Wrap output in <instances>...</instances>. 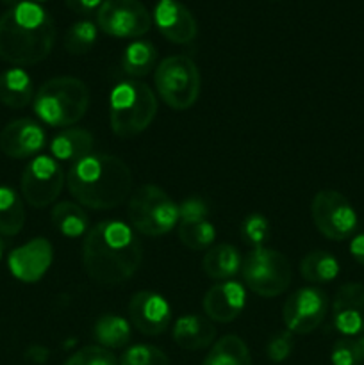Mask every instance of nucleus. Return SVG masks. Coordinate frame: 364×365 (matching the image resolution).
I'll list each match as a JSON object with an SVG mask.
<instances>
[{
    "mask_svg": "<svg viewBox=\"0 0 364 365\" xmlns=\"http://www.w3.org/2000/svg\"><path fill=\"white\" fill-rule=\"evenodd\" d=\"M141 259V242L123 221H100L86 234L82 266L86 274L102 287H114L134 277Z\"/></svg>",
    "mask_w": 364,
    "mask_h": 365,
    "instance_id": "obj_1",
    "label": "nucleus"
},
{
    "mask_svg": "<svg viewBox=\"0 0 364 365\" xmlns=\"http://www.w3.org/2000/svg\"><path fill=\"white\" fill-rule=\"evenodd\" d=\"M56 43L52 16L36 2H20L0 16V59L32 66L50 56Z\"/></svg>",
    "mask_w": 364,
    "mask_h": 365,
    "instance_id": "obj_2",
    "label": "nucleus"
},
{
    "mask_svg": "<svg viewBox=\"0 0 364 365\" xmlns=\"http://www.w3.org/2000/svg\"><path fill=\"white\" fill-rule=\"evenodd\" d=\"M70 195L79 205L95 210L116 209L132 195V173L120 157L96 153L71 164L66 175Z\"/></svg>",
    "mask_w": 364,
    "mask_h": 365,
    "instance_id": "obj_3",
    "label": "nucleus"
},
{
    "mask_svg": "<svg viewBox=\"0 0 364 365\" xmlns=\"http://www.w3.org/2000/svg\"><path fill=\"white\" fill-rule=\"evenodd\" d=\"M89 89L81 78L54 77L34 96V113L50 127H71L86 116Z\"/></svg>",
    "mask_w": 364,
    "mask_h": 365,
    "instance_id": "obj_4",
    "label": "nucleus"
},
{
    "mask_svg": "<svg viewBox=\"0 0 364 365\" xmlns=\"http://www.w3.org/2000/svg\"><path fill=\"white\" fill-rule=\"evenodd\" d=\"M157 113L152 89L139 81L120 82L111 93L109 120L118 138H134L150 127Z\"/></svg>",
    "mask_w": 364,
    "mask_h": 365,
    "instance_id": "obj_5",
    "label": "nucleus"
},
{
    "mask_svg": "<svg viewBox=\"0 0 364 365\" xmlns=\"http://www.w3.org/2000/svg\"><path fill=\"white\" fill-rule=\"evenodd\" d=\"M127 214L134 230L148 237L168 234L178 225V205L153 184H145L132 192Z\"/></svg>",
    "mask_w": 364,
    "mask_h": 365,
    "instance_id": "obj_6",
    "label": "nucleus"
},
{
    "mask_svg": "<svg viewBox=\"0 0 364 365\" xmlns=\"http://www.w3.org/2000/svg\"><path fill=\"white\" fill-rule=\"evenodd\" d=\"M241 277L246 287L263 298H277L291 284V264L280 252L256 248L243 259Z\"/></svg>",
    "mask_w": 364,
    "mask_h": 365,
    "instance_id": "obj_7",
    "label": "nucleus"
},
{
    "mask_svg": "<svg viewBox=\"0 0 364 365\" xmlns=\"http://www.w3.org/2000/svg\"><path fill=\"white\" fill-rule=\"evenodd\" d=\"M156 89L161 100L175 110L195 106L200 95V71L186 56L166 57L156 68Z\"/></svg>",
    "mask_w": 364,
    "mask_h": 365,
    "instance_id": "obj_8",
    "label": "nucleus"
},
{
    "mask_svg": "<svg viewBox=\"0 0 364 365\" xmlns=\"http://www.w3.org/2000/svg\"><path fill=\"white\" fill-rule=\"evenodd\" d=\"M310 217L318 232L330 241H345L352 237L359 225L352 203L346 196L332 189L316 192L310 203Z\"/></svg>",
    "mask_w": 364,
    "mask_h": 365,
    "instance_id": "obj_9",
    "label": "nucleus"
},
{
    "mask_svg": "<svg viewBox=\"0 0 364 365\" xmlns=\"http://www.w3.org/2000/svg\"><path fill=\"white\" fill-rule=\"evenodd\" d=\"M66 184V175L56 159L39 155L27 164L21 173V196L36 209L49 207L59 198Z\"/></svg>",
    "mask_w": 364,
    "mask_h": 365,
    "instance_id": "obj_10",
    "label": "nucleus"
},
{
    "mask_svg": "<svg viewBox=\"0 0 364 365\" xmlns=\"http://www.w3.org/2000/svg\"><path fill=\"white\" fill-rule=\"evenodd\" d=\"M96 25L113 38H141L152 27V14L139 0H103Z\"/></svg>",
    "mask_w": 364,
    "mask_h": 365,
    "instance_id": "obj_11",
    "label": "nucleus"
},
{
    "mask_svg": "<svg viewBox=\"0 0 364 365\" xmlns=\"http://www.w3.org/2000/svg\"><path fill=\"white\" fill-rule=\"evenodd\" d=\"M328 312L327 292L318 287H302L293 292L282 307L285 330L295 335H307L316 330Z\"/></svg>",
    "mask_w": 364,
    "mask_h": 365,
    "instance_id": "obj_12",
    "label": "nucleus"
},
{
    "mask_svg": "<svg viewBox=\"0 0 364 365\" xmlns=\"http://www.w3.org/2000/svg\"><path fill=\"white\" fill-rule=\"evenodd\" d=\"M128 319L143 335H161L171 321V309L157 292L139 291L128 302Z\"/></svg>",
    "mask_w": 364,
    "mask_h": 365,
    "instance_id": "obj_13",
    "label": "nucleus"
},
{
    "mask_svg": "<svg viewBox=\"0 0 364 365\" xmlns=\"http://www.w3.org/2000/svg\"><path fill=\"white\" fill-rule=\"evenodd\" d=\"M54 250L45 237H36L25 242L20 248L13 250L7 259L9 271L16 280L24 284H36L45 277L52 266Z\"/></svg>",
    "mask_w": 364,
    "mask_h": 365,
    "instance_id": "obj_14",
    "label": "nucleus"
},
{
    "mask_svg": "<svg viewBox=\"0 0 364 365\" xmlns=\"http://www.w3.org/2000/svg\"><path fill=\"white\" fill-rule=\"evenodd\" d=\"M334 327L346 337L364 334V285L350 282L338 289L332 302Z\"/></svg>",
    "mask_w": 364,
    "mask_h": 365,
    "instance_id": "obj_15",
    "label": "nucleus"
},
{
    "mask_svg": "<svg viewBox=\"0 0 364 365\" xmlns=\"http://www.w3.org/2000/svg\"><path fill=\"white\" fill-rule=\"evenodd\" d=\"M45 130L29 118H20L0 132V150L11 159H27L45 148Z\"/></svg>",
    "mask_w": 364,
    "mask_h": 365,
    "instance_id": "obj_16",
    "label": "nucleus"
},
{
    "mask_svg": "<svg viewBox=\"0 0 364 365\" xmlns=\"http://www.w3.org/2000/svg\"><path fill=\"white\" fill-rule=\"evenodd\" d=\"M153 21L161 34L177 45L191 43L198 32L191 11L177 0H159L153 11Z\"/></svg>",
    "mask_w": 364,
    "mask_h": 365,
    "instance_id": "obj_17",
    "label": "nucleus"
},
{
    "mask_svg": "<svg viewBox=\"0 0 364 365\" xmlns=\"http://www.w3.org/2000/svg\"><path fill=\"white\" fill-rule=\"evenodd\" d=\"M245 303V287L234 280H223L206 292L202 307L206 316L214 323H232L243 312Z\"/></svg>",
    "mask_w": 364,
    "mask_h": 365,
    "instance_id": "obj_18",
    "label": "nucleus"
},
{
    "mask_svg": "<svg viewBox=\"0 0 364 365\" xmlns=\"http://www.w3.org/2000/svg\"><path fill=\"white\" fill-rule=\"evenodd\" d=\"M173 341L178 348L188 351H198V349L209 348L216 339V328L209 319L188 314L177 319L173 327Z\"/></svg>",
    "mask_w": 364,
    "mask_h": 365,
    "instance_id": "obj_19",
    "label": "nucleus"
},
{
    "mask_svg": "<svg viewBox=\"0 0 364 365\" xmlns=\"http://www.w3.org/2000/svg\"><path fill=\"white\" fill-rule=\"evenodd\" d=\"M50 152L54 159L75 164L91 155L93 135L86 128L68 127L52 139Z\"/></svg>",
    "mask_w": 364,
    "mask_h": 365,
    "instance_id": "obj_20",
    "label": "nucleus"
},
{
    "mask_svg": "<svg viewBox=\"0 0 364 365\" xmlns=\"http://www.w3.org/2000/svg\"><path fill=\"white\" fill-rule=\"evenodd\" d=\"M34 100L31 75L21 68H9L0 73V102L11 109H24Z\"/></svg>",
    "mask_w": 364,
    "mask_h": 365,
    "instance_id": "obj_21",
    "label": "nucleus"
},
{
    "mask_svg": "<svg viewBox=\"0 0 364 365\" xmlns=\"http://www.w3.org/2000/svg\"><path fill=\"white\" fill-rule=\"evenodd\" d=\"M243 257L232 245H216L207 250L202 269L213 280H228L241 271Z\"/></svg>",
    "mask_w": 364,
    "mask_h": 365,
    "instance_id": "obj_22",
    "label": "nucleus"
},
{
    "mask_svg": "<svg viewBox=\"0 0 364 365\" xmlns=\"http://www.w3.org/2000/svg\"><path fill=\"white\" fill-rule=\"evenodd\" d=\"M93 337L98 342L100 348H106L109 351L111 349H121L132 339L131 324L125 317L116 316V314H103L95 321Z\"/></svg>",
    "mask_w": 364,
    "mask_h": 365,
    "instance_id": "obj_23",
    "label": "nucleus"
},
{
    "mask_svg": "<svg viewBox=\"0 0 364 365\" xmlns=\"http://www.w3.org/2000/svg\"><path fill=\"white\" fill-rule=\"evenodd\" d=\"M54 227L64 235V237L77 239L82 234H88L89 217L79 203L74 202H59L54 205L50 212Z\"/></svg>",
    "mask_w": 364,
    "mask_h": 365,
    "instance_id": "obj_24",
    "label": "nucleus"
},
{
    "mask_svg": "<svg viewBox=\"0 0 364 365\" xmlns=\"http://www.w3.org/2000/svg\"><path fill=\"white\" fill-rule=\"evenodd\" d=\"M202 365H252V356L241 337L225 335L211 346Z\"/></svg>",
    "mask_w": 364,
    "mask_h": 365,
    "instance_id": "obj_25",
    "label": "nucleus"
},
{
    "mask_svg": "<svg viewBox=\"0 0 364 365\" xmlns=\"http://www.w3.org/2000/svg\"><path fill=\"white\" fill-rule=\"evenodd\" d=\"M24 225L25 209L20 195L13 187L0 185V235H18Z\"/></svg>",
    "mask_w": 364,
    "mask_h": 365,
    "instance_id": "obj_26",
    "label": "nucleus"
},
{
    "mask_svg": "<svg viewBox=\"0 0 364 365\" xmlns=\"http://www.w3.org/2000/svg\"><path fill=\"white\" fill-rule=\"evenodd\" d=\"M300 273L309 284H328L339 274V262L332 253L316 250L303 257L300 262Z\"/></svg>",
    "mask_w": 364,
    "mask_h": 365,
    "instance_id": "obj_27",
    "label": "nucleus"
},
{
    "mask_svg": "<svg viewBox=\"0 0 364 365\" xmlns=\"http://www.w3.org/2000/svg\"><path fill=\"white\" fill-rule=\"evenodd\" d=\"M157 61V50L150 41H139L131 43L125 48L123 56H121V68L127 75L134 78L146 77L150 71L156 68Z\"/></svg>",
    "mask_w": 364,
    "mask_h": 365,
    "instance_id": "obj_28",
    "label": "nucleus"
},
{
    "mask_svg": "<svg viewBox=\"0 0 364 365\" xmlns=\"http://www.w3.org/2000/svg\"><path fill=\"white\" fill-rule=\"evenodd\" d=\"M178 239L189 250H206L216 239V230L209 220H178Z\"/></svg>",
    "mask_w": 364,
    "mask_h": 365,
    "instance_id": "obj_29",
    "label": "nucleus"
},
{
    "mask_svg": "<svg viewBox=\"0 0 364 365\" xmlns=\"http://www.w3.org/2000/svg\"><path fill=\"white\" fill-rule=\"evenodd\" d=\"M98 31L93 21L81 20L71 25L64 34V50L71 56H84L95 46Z\"/></svg>",
    "mask_w": 364,
    "mask_h": 365,
    "instance_id": "obj_30",
    "label": "nucleus"
},
{
    "mask_svg": "<svg viewBox=\"0 0 364 365\" xmlns=\"http://www.w3.org/2000/svg\"><path fill=\"white\" fill-rule=\"evenodd\" d=\"M241 241L252 250L264 248V242L270 237V221L263 214H250L239 227Z\"/></svg>",
    "mask_w": 364,
    "mask_h": 365,
    "instance_id": "obj_31",
    "label": "nucleus"
},
{
    "mask_svg": "<svg viewBox=\"0 0 364 365\" xmlns=\"http://www.w3.org/2000/svg\"><path fill=\"white\" fill-rule=\"evenodd\" d=\"M118 365H170L166 353L150 344H136L123 351Z\"/></svg>",
    "mask_w": 364,
    "mask_h": 365,
    "instance_id": "obj_32",
    "label": "nucleus"
},
{
    "mask_svg": "<svg viewBox=\"0 0 364 365\" xmlns=\"http://www.w3.org/2000/svg\"><path fill=\"white\" fill-rule=\"evenodd\" d=\"M63 365H118L116 356L100 346H86L70 356Z\"/></svg>",
    "mask_w": 364,
    "mask_h": 365,
    "instance_id": "obj_33",
    "label": "nucleus"
},
{
    "mask_svg": "<svg viewBox=\"0 0 364 365\" xmlns=\"http://www.w3.org/2000/svg\"><path fill=\"white\" fill-rule=\"evenodd\" d=\"M332 365H360L363 364V353H360L357 339L343 337L334 344L330 353Z\"/></svg>",
    "mask_w": 364,
    "mask_h": 365,
    "instance_id": "obj_34",
    "label": "nucleus"
},
{
    "mask_svg": "<svg viewBox=\"0 0 364 365\" xmlns=\"http://www.w3.org/2000/svg\"><path fill=\"white\" fill-rule=\"evenodd\" d=\"M293 349H295V334H291L289 330L278 331V334H275L273 337L268 341L266 355L271 362L280 364L289 359Z\"/></svg>",
    "mask_w": 364,
    "mask_h": 365,
    "instance_id": "obj_35",
    "label": "nucleus"
},
{
    "mask_svg": "<svg viewBox=\"0 0 364 365\" xmlns=\"http://www.w3.org/2000/svg\"><path fill=\"white\" fill-rule=\"evenodd\" d=\"M209 207L198 196H189L178 205V220H207Z\"/></svg>",
    "mask_w": 364,
    "mask_h": 365,
    "instance_id": "obj_36",
    "label": "nucleus"
},
{
    "mask_svg": "<svg viewBox=\"0 0 364 365\" xmlns=\"http://www.w3.org/2000/svg\"><path fill=\"white\" fill-rule=\"evenodd\" d=\"M66 6L70 7L74 13L77 14H88L91 11H95L96 7L102 6L103 0H64Z\"/></svg>",
    "mask_w": 364,
    "mask_h": 365,
    "instance_id": "obj_37",
    "label": "nucleus"
},
{
    "mask_svg": "<svg viewBox=\"0 0 364 365\" xmlns=\"http://www.w3.org/2000/svg\"><path fill=\"white\" fill-rule=\"evenodd\" d=\"M350 253L355 259V262L364 267V234L355 235L352 239V242H350Z\"/></svg>",
    "mask_w": 364,
    "mask_h": 365,
    "instance_id": "obj_38",
    "label": "nucleus"
},
{
    "mask_svg": "<svg viewBox=\"0 0 364 365\" xmlns=\"http://www.w3.org/2000/svg\"><path fill=\"white\" fill-rule=\"evenodd\" d=\"M25 359L34 364H45L49 360V349L43 348V346H31L25 353Z\"/></svg>",
    "mask_w": 364,
    "mask_h": 365,
    "instance_id": "obj_39",
    "label": "nucleus"
},
{
    "mask_svg": "<svg viewBox=\"0 0 364 365\" xmlns=\"http://www.w3.org/2000/svg\"><path fill=\"white\" fill-rule=\"evenodd\" d=\"M2 2L6 4V6L14 7V6H18V4H20V2H24V0H2Z\"/></svg>",
    "mask_w": 364,
    "mask_h": 365,
    "instance_id": "obj_40",
    "label": "nucleus"
},
{
    "mask_svg": "<svg viewBox=\"0 0 364 365\" xmlns=\"http://www.w3.org/2000/svg\"><path fill=\"white\" fill-rule=\"evenodd\" d=\"M357 342H359V348H360V353H363V362H364V334L357 339Z\"/></svg>",
    "mask_w": 364,
    "mask_h": 365,
    "instance_id": "obj_41",
    "label": "nucleus"
},
{
    "mask_svg": "<svg viewBox=\"0 0 364 365\" xmlns=\"http://www.w3.org/2000/svg\"><path fill=\"white\" fill-rule=\"evenodd\" d=\"M4 250H6V242H4L2 237H0V259H2L4 255Z\"/></svg>",
    "mask_w": 364,
    "mask_h": 365,
    "instance_id": "obj_42",
    "label": "nucleus"
},
{
    "mask_svg": "<svg viewBox=\"0 0 364 365\" xmlns=\"http://www.w3.org/2000/svg\"><path fill=\"white\" fill-rule=\"evenodd\" d=\"M38 2H41V0H38Z\"/></svg>",
    "mask_w": 364,
    "mask_h": 365,
    "instance_id": "obj_43",
    "label": "nucleus"
},
{
    "mask_svg": "<svg viewBox=\"0 0 364 365\" xmlns=\"http://www.w3.org/2000/svg\"><path fill=\"white\" fill-rule=\"evenodd\" d=\"M275 2H277V0H275Z\"/></svg>",
    "mask_w": 364,
    "mask_h": 365,
    "instance_id": "obj_44",
    "label": "nucleus"
}]
</instances>
